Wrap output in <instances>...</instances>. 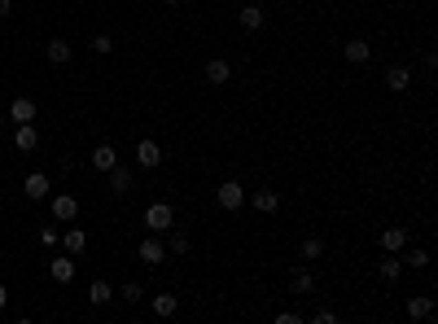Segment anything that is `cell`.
Returning a JSON list of instances; mask_svg holds the SVG:
<instances>
[{
  "instance_id": "6da1fadb",
  "label": "cell",
  "mask_w": 438,
  "mask_h": 324,
  "mask_svg": "<svg viewBox=\"0 0 438 324\" xmlns=\"http://www.w3.org/2000/svg\"><path fill=\"white\" fill-rule=\"evenodd\" d=\"M145 228H149V233H171V228H175V210L167 206V202H149V206H145Z\"/></svg>"
},
{
  "instance_id": "7a4b0ae2",
  "label": "cell",
  "mask_w": 438,
  "mask_h": 324,
  "mask_svg": "<svg viewBox=\"0 0 438 324\" xmlns=\"http://www.w3.org/2000/svg\"><path fill=\"white\" fill-rule=\"evenodd\" d=\"M49 210H53L57 224H70V219H79V197H70V193H49Z\"/></svg>"
},
{
  "instance_id": "3957f363",
  "label": "cell",
  "mask_w": 438,
  "mask_h": 324,
  "mask_svg": "<svg viewBox=\"0 0 438 324\" xmlns=\"http://www.w3.org/2000/svg\"><path fill=\"white\" fill-rule=\"evenodd\" d=\"M136 255H140V263H149V268H158V263H167V246H162V237H158V233H149L145 241L136 246Z\"/></svg>"
},
{
  "instance_id": "277c9868",
  "label": "cell",
  "mask_w": 438,
  "mask_h": 324,
  "mask_svg": "<svg viewBox=\"0 0 438 324\" xmlns=\"http://www.w3.org/2000/svg\"><path fill=\"white\" fill-rule=\"evenodd\" d=\"M215 202H219L223 210H241L245 206V188L237 184V180H223V184L215 188Z\"/></svg>"
},
{
  "instance_id": "5b68a950",
  "label": "cell",
  "mask_w": 438,
  "mask_h": 324,
  "mask_svg": "<svg viewBox=\"0 0 438 324\" xmlns=\"http://www.w3.org/2000/svg\"><path fill=\"white\" fill-rule=\"evenodd\" d=\"M136 162L140 166H145V171H158V166H162V145H158V140H136Z\"/></svg>"
},
{
  "instance_id": "8992f818",
  "label": "cell",
  "mask_w": 438,
  "mask_h": 324,
  "mask_svg": "<svg viewBox=\"0 0 438 324\" xmlns=\"http://www.w3.org/2000/svg\"><path fill=\"white\" fill-rule=\"evenodd\" d=\"M202 79L210 83V88H223V83H228V79H232V66H228V62H223V57H210V62L202 66Z\"/></svg>"
},
{
  "instance_id": "52a82bcc",
  "label": "cell",
  "mask_w": 438,
  "mask_h": 324,
  "mask_svg": "<svg viewBox=\"0 0 438 324\" xmlns=\"http://www.w3.org/2000/svg\"><path fill=\"white\" fill-rule=\"evenodd\" d=\"M22 188H27L31 202H49V193H53V184H49V175H44V171H31L27 180H22Z\"/></svg>"
},
{
  "instance_id": "ba28073f",
  "label": "cell",
  "mask_w": 438,
  "mask_h": 324,
  "mask_svg": "<svg viewBox=\"0 0 438 324\" xmlns=\"http://www.w3.org/2000/svg\"><path fill=\"white\" fill-rule=\"evenodd\" d=\"M105 175H110V193H114V197H127V193H132V171H127L123 162H114Z\"/></svg>"
},
{
  "instance_id": "9c48e42d",
  "label": "cell",
  "mask_w": 438,
  "mask_h": 324,
  "mask_svg": "<svg viewBox=\"0 0 438 324\" xmlns=\"http://www.w3.org/2000/svg\"><path fill=\"white\" fill-rule=\"evenodd\" d=\"M263 22H267V14L259 5H241V9H237V27H241V31H259Z\"/></svg>"
},
{
  "instance_id": "30bf717a",
  "label": "cell",
  "mask_w": 438,
  "mask_h": 324,
  "mask_svg": "<svg viewBox=\"0 0 438 324\" xmlns=\"http://www.w3.org/2000/svg\"><path fill=\"white\" fill-rule=\"evenodd\" d=\"M342 57H347L351 66H364L373 57V44L369 40H347V44H342Z\"/></svg>"
},
{
  "instance_id": "8fae6325",
  "label": "cell",
  "mask_w": 438,
  "mask_h": 324,
  "mask_svg": "<svg viewBox=\"0 0 438 324\" xmlns=\"http://www.w3.org/2000/svg\"><path fill=\"white\" fill-rule=\"evenodd\" d=\"M408 320H434V298L430 294H412L408 298Z\"/></svg>"
},
{
  "instance_id": "7c38bea8",
  "label": "cell",
  "mask_w": 438,
  "mask_h": 324,
  "mask_svg": "<svg viewBox=\"0 0 438 324\" xmlns=\"http://www.w3.org/2000/svg\"><path fill=\"white\" fill-rule=\"evenodd\" d=\"M35 145H40V131H35V123H18V127H14V149L31 153Z\"/></svg>"
},
{
  "instance_id": "4fadbf2b",
  "label": "cell",
  "mask_w": 438,
  "mask_h": 324,
  "mask_svg": "<svg viewBox=\"0 0 438 324\" xmlns=\"http://www.w3.org/2000/svg\"><path fill=\"white\" fill-rule=\"evenodd\" d=\"M62 250H66V255H84V250H88V233H84V228H66V233H62Z\"/></svg>"
},
{
  "instance_id": "5bb4252c",
  "label": "cell",
  "mask_w": 438,
  "mask_h": 324,
  "mask_svg": "<svg viewBox=\"0 0 438 324\" xmlns=\"http://www.w3.org/2000/svg\"><path fill=\"white\" fill-rule=\"evenodd\" d=\"M377 276H382L386 285H395L399 276H404V259H395V255H386V259H377Z\"/></svg>"
},
{
  "instance_id": "9a60e30c",
  "label": "cell",
  "mask_w": 438,
  "mask_h": 324,
  "mask_svg": "<svg viewBox=\"0 0 438 324\" xmlns=\"http://www.w3.org/2000/svg\"><path fill=\"white\" fill-rule=\"evenodd\" d=\"M386 88H390V92H408V88H412V70H408V66H390V70H386Z\"/></svg>"
},
{
  "instance_id": "2e32d148",
  "label": "cell",
  "mask_w": 438,
  "mask_h": 324,
  "mask_svg": "<svg viewBox=\"0 0 438 324\" xmlns=\"http://www.w3.org/2000/svg\"><path fill=\"white\" fill-rule=\"evenodd\" d=\"M70 53H75V49H70V44L62 40V35H57V40H49V44H44V57H49L53 66H66V62H70Z\"/></svg>"
},
{
  "instance_id": "e0dca14e",
  "label": "cell",
  "mask_w": 438,
  "mask_h": 324,
  "mask_svg": "<svg viewBox=\"0 0 438 324\" xmlns=\"http://www.w3.org/2000/svg\"><path fill=\"white\" fill-rule=\"evenodd\" d=\"M149 307H153V316L167 320V316H175V311H180V298H175V294H153Z\"/></svg>"
},
{
  "instance_id": "ac0fdd59",
  "label": "cell",
  "mask_w": 438,
  "mask_h": 324,
  "mask_svg": "<svg viewBox=\"0 0 438 324\" xmlns=\"http://www.w3.org/2000/svg\"><path fill=\"white\" fill-rule=\"evenodd\" d=\"M9 118H14V123H31V118H35V101L31 97H14V101H9Z\"/></svg>"
},
{
  "instance_id": "d6986e66",
  "label": "cell",
  "mask_w": 438,
  "mask_h": 324,
  "mask_svg": "<svg viewBox=\"0 0 438 324\" xmlns=\"http://www.w3.org/2000/svg\"><path fill=\"white\" fill-rule=\"evenodd\" d=\"M404 246H408V228H386V233H382V250H386V255H399Z\"/></svg>"
},
{
  "instance_id": "ffe728a7",
  "label": "cell",
  "mask_w": 438,
  "mask_h": 324,
  "mask_svg": "<svg viewBox=\"0 0 438 324\" xmlns=\"http://www.w3.org/2000/svg\"><path fill=\"white\" fill-rule=\"evenodd\" d=\"M49 276H53L57 285H70V281H75V259H53L49 263Z\"/></svg>"
},
{
  "instance_id": "44dd1931",
  "label": "cell",
  "mask_w": 438,
  "mask_h": 324,
  "mask_svg": "<svg viewBox=\"0 0 438 324\" xmlns=\"http://www.w3.org/2000/svg\"><path fill=\"white\" fill-rule=\"evenodd\" d=\"M254 210H263V215H272V210H276L281 206V193H276V188H254Z\"/></svg>"
},
{
  "instance_id": "7402d4cb",
  "label": "cell",
  "mask_w": 438,
  "mask_h": 324,
  "mask_svg": "<svg viewBox=\"0 0 438 324\" xmlns=\"http://www.w3.org/2000/svg\"><path fill=\"white\" fill-rule=\"evenodd\" d=\"M110 298H114V285H110V281H92V285H88V303H92V307H105Z\"/></svg>"
},
{
  "instance_id": "603a6c76",
  "label": "cell",
  "mask_w": 438,
  "mask_h": 324,
  "mask_svg": "<svg viewBox=\"0 0 438 324\" xmlns=\"http://www.w3.org/2000/svg\"><path fill=\"white\" fill-rule=\"evenodd\" d=\"M114 162H118V149L114 145H97V149H92V166H97V171H110Z\"/></svg>"
},
{
  "instance_id": "cb8c5ba5",
  "label": "cell",
  "mask_w": 438,
  "mask_h": 324,
  "mask_svg": "<svg viewBox=\"0 0 438 324\" xmlns=\"http://www.w3.org/2000/svg\"><path fill=\"white\" fill-rule=\"evenodd\" d=\"M399 255H404V268H417V272H421V268H430V250H421V246H412V250L404 246Z\"/></svg>"
},
{
  "instance_id": "d4e9b609",
  "label": "cell",
  "mask_w": 438,
  "mask_h": 324,
  "mask_svg": "<svg viewBox=\"0 0 438 324\" xmlns=\"http://www.w3.org/2000/svg\"><path fill=\"white\" fill-rule=\"evenodd\" d=\"M114 298H123V303H140V298H145V290H140L136 281H127V285H118V290H114Z\"/></svg>"
},
{
  "instance_id": "484cf974",
  "label": "cell",
  "mask_w": 438,
  "mask_h": 324,
  "mask_svg": "<svg viewBox=\"0 0 438 324\" xmlns=\"http://www.w3.org/2000/svg\"><path fill=\"white\" fill-rule=\"evenodd\" d=\"M298 255H303L307 263H311V259H320V255H325V241H320V237H307V241H303V250H298Z\"/></svg>"
},
{
  "instance_id": "4316f807",
  "label": "cell",
  "mask_w": 438,
  "mask_h": 324,
  "mask_svg": "<svg viewBox=\"0 0 438 324\" xmlns=\"http://www.w3.org/2000/svg\"><path fill=\"white\" fill-rule=\"evenodd\" d=\"M289 290H294V294H311V290H316V281H311V272H294V281H289Z\"/></svg>"
},
{
  "instance_id": "83f0119b",
  "label": "cell",
  "mask_w": 438,
  "mask_h": 324,
  "mask_svg": "<svg viewBox=\"0 0 438 324\" xmlns=\"http://www.w3.org/2000/svg\"><path fill=\"white\" fill-rule=\"evenodd\" d=\"M167 250H171V255H188V233H180V228H175L171 241H167Z\"/></svg>"
},
{
  "instance_id": "f1b7e54d",
  "label": "cell",
  "mask_w": 438,
  "mask_h": 324,
  "mask_svg": "<svg viewBox=\"0 0 438 324\" xmlns=\"http://www.w3.org/2000/svg\"><path fill=\"white\" fill-rule=\"evenodd\" d=\"M92 53H114V40L110 35H92Z\"/></svg>"
},
{
  "instance_id": "f546056e",
  "label": "cell",
  "mask_w": 438,
  "mask_h": 324,
  "mask_svg": "<svg viewBox=\"0 0 438 324\" xmlns=\"http://www.w3.org/2000/svg\"><path fill=\"white\" fill-rule=\"evenodd\" d=\"M303 311H276V324H303Z\"/></svg>"
},
{
  "instance_id": "4dcf8cb0",
  "label": "cell",
  "mask_w": 438,
  "mask_h": 324,
  "mask_svg": "<svg viewBox=\"0 0 438 324\" xmlns=\"http://www.w3.org/2000/svg\"><path fill=\"white\" fill-rule=\"evenodd\" d=\"M311 320H316V324H333V320H338V311H329V307H320V311H316Z\"/></svg>"
},
{
  "instance_id": "1f68e13d",
  "label": "cell",
  "mask_w": 438,
  "mask_h": 324,
  "mask_svg": "<svg viewBox=\"0 0 438 324\" xmlns=\"http://www.w3.org/2000/svg\"><path fill=\"white\" fill-rule=\"evenodd\" d=\"M40 241H44V246H57V241H62V233H57V228H44Z\"/></svg>"
},
{
  "instance_id": "d6a6232c",
  "label": "cell",
  "mask_w": 438,
  "mask_h": 324,
  "mask_svg": "<svg viewBox=\"0 0 438 324\" xmlns=\"http://www.w3.org/2000/svg\"><path fill=\"white\" fill-rule=\"evenodd\" d=\"M9 9H14V5H9V0H0V18H9Z\"/></svg>"
},
{
  "instance_id": "836d02e7",
  "label": "cell",
  "mask_w": 438,
  "mask_h": 324,
  "mask_svg": "<svg viewBox=\"0 0 438 324\" xmlns=\"http://www.w3.org/2000/svg\"><path fill=\"white\" fill-rule=\"evenodd\" d=\"M5 303H9V290H5V285H0V311H5Z\"/></svg>"
},
{
  "instance_id": "e575fe53",
  "label": "cell",
  "mask_w": 438,
  "mask_h": 324,
  "mask_svg": "<svg viewBox=\"0 0 438 324\" xmlns=\"http://www.w3.org/2000/svg\"><path fill=\"white\" fill-rule=\"evenodd\" d=\"M5 118H9V114H0V127H5Z\"/></svg>"
},
{
  "instance_id": "d590c367",
  "label": "cell",
  "mask_w": 438,
  "mask_h": 324,
  "mask_svg": "<svg viewBox=\"0 0 438 324\" xmlns=\"http://www.w3.org/2000/svg\"><path fill=\"white\" fill-rule=\"evenodd\" d=\"M167 5H180V0H167Z\"/></svg>"
}]
</instances>
